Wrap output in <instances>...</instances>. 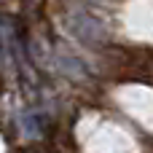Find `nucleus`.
I'll list each match as a JSON object with an SVG mask.
<instances>
[{"mask_svg": "<svg viewBox=\"0 0 153 153\" xmlns=\"http://www.w3.org/2000/svg\"><path fill=\"white\" fill-rule=\"evenodd\" d=\"M70 30H73V35L78 38V40H83V43H97V40H102V24L100 22H94L89 13H73L70 16Z\"/></svg>", "mask_w": 153, "mask_h": 153, "instance_id": "f257e3e1", "label": "nucleus"}]
</instances>
